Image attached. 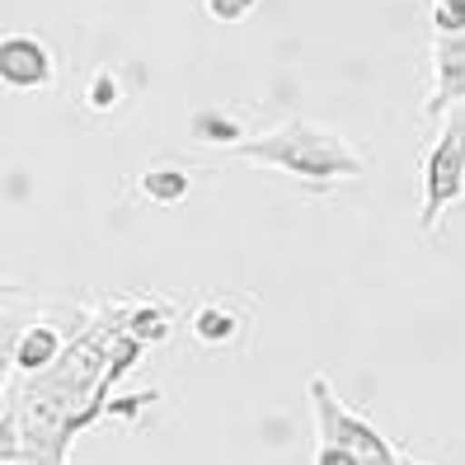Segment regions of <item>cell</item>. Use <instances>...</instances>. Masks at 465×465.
Wrapping results in <instances>:
<instances>
[{"label":"cell","instance_id":"cell-4","mask_svg":"<svg viewBox=\"0 0 465 465\" xmlns=\"http://www.w3.org/2000/svg\"><path fill=\"white\" fill-rule=\"evenodd\" d=\"M57 358H62V334L52 330V324H29V330L15 339V362L29 371V376L47 371Z\"/></svg>","mask_w":465,"mask_h":465},{"label":"cell","instance_id":"cell-7","mask_svg":"<svg viewBox=\"0 0 465 465\" xmlns=\"http://www.w3.org/2000/svg\"><path fill=\"white\" fill-rule=\"evenodd\" d=\"M240 132L244 127L231 123V118H222V114H198L193 118V136H198V142H207V146H240L244 142Z\"/></svg>","mask_w":465,"mask_h":465},{"label":"cell","instance_id":"cell-8","mask_svg":"<svg viewBox=\"0 0 465 465\" xmlns=\"http://www.w3.org/2000/svg\"><path fill=\"white\" fill-rule=\"evenodd\" d=\"M437 71H447L442 80V99H460V38H447V47H437ZM437 99V104H442ZM437 104H432V114H437Z\"/></svg>","mask_w":465,"mask_h":465},{"label":"cell","instance_id":"cell-15","mask_svg":"<svg viewBox=\"0 0 465 465\" xmlns=\"http://www.w3.org/2000/svg\"><path fill=\"white\" fill-rule=\"evenodd\" d=\"M0 292H5V287H0Z\"/></svg>","mask_w":465,"mask_h":465},{"label":"cell","instance_id":"cell-2","mask_svg":"<svg viewBox=\"0 0 465 465\" xmlns=\"http://www.w3.org/2000/svg\"><path fill=\"white\" fill-rule=\"evenodd\" d=\"M460 118H451L447 136L432 146L428 155V170H423V231L437 226V216H442L456 198H460Z\"/></svg>","mask_w":465,"mask_h":465},{"label":"cell","instance_id":"cell-9","mask_svg":"<svg viewBox=\"0 0 465 465\" xmlns=\"http://www.w3.org/2000/svg\"><path fill=\"white\" fill-rule=\"evenodd\" d=\"M85 104L94 108V114H108V108H118V104H123V90H118V80L108 75V71H99V75L90 80V90H85Z\"/></svg>","mask_w":465,"mask_h":465},{"label":"cell","instance_id":"cell-14","mask_svg":"<svg viewBox=\"0 0 465 465\" xmlns=\"http://www.w3.org/2000/svg\"><path fill=\"white\" fill-rule=\"evenodd\" d=\"M400 456V465H423V460H414V456H409V451H395Z\"/></svg>","mask_w":465,"mask_h":465},{"label":"cell","instance_id":"cell-10","mask_svg":"<svg viewBox=\"0 0 465 465\" xmlns=\"http://www.w3.org/2000/svg\"><path fill=\"white\" fill-rule=\"evenodd\" d=\"M127 330H132V343H155V339L170 334V320L160 315V311H136Z\"/></svg>","mask_w":465,"mask_h":465},{"label":"cell","instance_id":"cell-1","mask_svg":"<svg viewBox=\"0 0 465 465\" xmlns=\"http://www.w3.org/2000/svg\"><path fill=\"white\" fill-rule=\"evenodd\" d=\"M235 151L254 155V160H272V165L306 174V179H334V174H362L367 170V160L339 132H324L311 123H287L272 136H263V142H240Z\"/></svg>","mask_w":465,"mask_h":465},{"label":"cell","instance_id":"cell-3","mask_svg":"<svg viewBox=\"0 0 465 465\" xmlns=\"http://www.w3.org/2000/svg\"><path fill=\"white\" fill-rule=\"evenodd\" d=\"M0 80L15 90H43L52 85V52L29 38V34H10L0 38Z\"/></svg>","mask_w":465,"mask_h":465},{"label":"cell","instance_id":"cell-6","mask_svg":"<svg viewBox=\"0 0 465 465\" xmlns=\"http://www.w3.org/2000/svg\"><path fill=\"white\" fill-rule=\"evenodd\" d=\"M142 193H146L155 207H174L179 198H188V174H183V170H170V165L146 170V174H142Z\"/></svg>","mask_w":465,"mask_h":465},{"label":"cell","instance_id":"cell-11","mask_svg":"<svg viewBox=\"0 0 465 465\" xmlns=\"http://www.w3.org/2000/svg\"><path fill=\"white\" fill-rule=\"evenodd\" d=\"M259 5V0H207V10H212V19H222V24H235V19H244Z\"/></svg>","mask_w":465,"mask_h":465},{"label":"cell","instance_id":"cell-13","mask_svg":"<svg viewBox=\"0 0 465 465\" xmlns=\"http://www.w3.org/2000/svg\"><path fill=\"white\" fill-rule=\"evenodd\" d=\"M15 324H0V376H5V367H10V358H15Z\"/></svg>","mask_w":465,"mask_h":465},{"label":"cell","instance_id":"cell-5","mask_svg":"<svg viewBox=\"0 0 465 465\" xmlns=\"http://www.w3.org/2000/svg\"><path fill=\"white\" fill-rule=\"evenodd\" d=\"M240 330V315L231 306H222V301H207V306L193 315V334L203 348H226Z\"/></svg>","mask_w":465,"mask_h":465},{"label":"cell","instance_id":"cell-12","mask_svg":"<svg viewBox=\"0 0 465 465\" xmlns=\"http://www.w3.org/2000/svg\"><path fill=\"white\" fill-rule=\"evenodd\" d=\"M437 29L447 38H460V0H437Z\"/></svg>","mask_w":465,"mask_h":465}]
</instances>
